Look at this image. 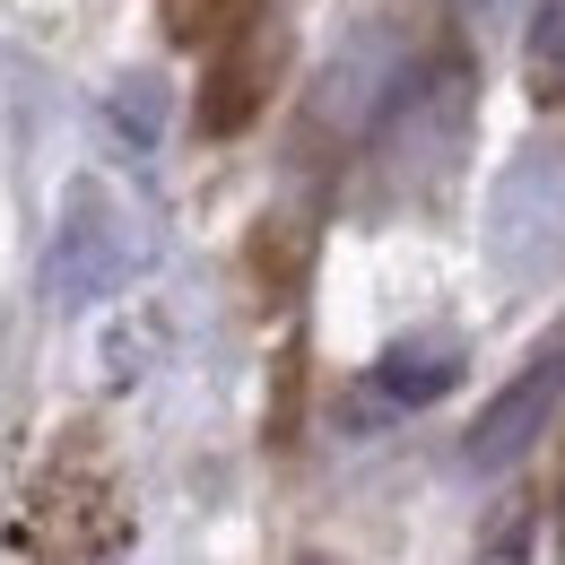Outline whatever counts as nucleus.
<instances>
[{"instance_id":"7","label":"nucleus","mask_w":565,"mask_h":565,"mask_svg":"<svg viewBox=\"0 0 565 565\" xmlns=\"http://www.w3.org/2000/svg\"><path fill=\"white\" fill-rule=\"evenodd\" d=\"M305 565H331V557H305Z\"/></svg>"},{"instance_id":"2","label":"nucleus","mask_w":565,"mask_h":565,"mask_svg":"<svg viewBox=\"0 0 565 565\" xmlns=\"http://www.w3.org/2000/svg\"><path fill=\"white\" fill-rule=\"evenodd\" d=\"M557 409H565V331L495 392L488 409H479V426H470V470H513V461L548 435Z\"/></svg>"},{"instance_id":"5","label":"nucleus","mask_w":565,"mask_h":565,"mask_svg":"<svg viewBox=\"0 0 565 565\" xmlns=\"http://www.w3.org/2000/svg\"><path fill=\"white\" fill-rule=\"evenodd\" d=\"M522 62H531L540 105H565V0H548V9L531 18V44H522Z\"/></svg>"},{"instance_id":"4","label":"nucleus","mask_w":565,"mask_h":565,"mask_svg":"<svg viewBox=\"0 0 565 565\" xmlns=\"http://www.w3.org/2000/svg\"><path fill=\"white\" fill-rule=\"evenodd\" d=\"M365 383H374V401H383V409H426V401H444V392L461 383V349H444V340L383 349Z\"/></svg>"},{"instance_id":"3","label":"nucleus","mask_w":565,"mask_h":565,"mask_svg":"<svg viewBox=\"0 0 565 565\" xmlns=\"http://www.w3.org/2000/svg\"><path fill=\"white\" fill-rule=\"evenodd\" d=\"M495 253L522 279L565 270V166H522L495 201Z\"/></svg>"},{"instance_id":"1","label":"nucleus","mask_w":565,"mask_h":565,"mask_svg":"<svg viewBox=\"0 0 565 565\" xmlns=\"http://www.w3.org/2000/svg\"><path fill=\"white\" fill-rule=\"evenodd\" d=\"M140 262H148V244L131 226V210L105 183H71L62 226H53V253H44V287L62 305H105V296H122L140 279Z\"/></svg>"},{"instance_id":"6","label":"nucleus","mask_w":565,"mask_h":565,"mask_svg":"<svg viewBox=\"0 0 565 565\" xmlns=\"http://www.w3.org/2000/svg\"><path fill=\"white\" fill-rule=\"evenodd\" d=\"M488 565H531V522H504L495 548H488Z\"/></svg>"}]
</instances>
